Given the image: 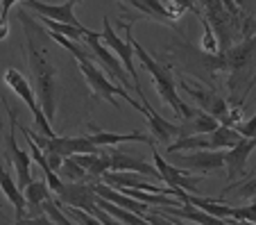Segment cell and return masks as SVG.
Masks as SVG:
<instances>
[{
    "instance_id": "6da1fadb",
    "label": "cell",
    "mask_w": 256,
    "mask_h": 225,
    "mask_svg": "<svg viewBox=\"0 0 256 225\" xmlns=\"http://www.w3.org/2000/svg\"><path fill=\"white\" fill-rule=\"evenodd\" d=\"M18 19L23 21L25 39H28V50H30V69L34 75V87L39 93V105L44 109L46 118L50 123L54 121V107H57V69L48 62L46 53L39 48V37L44 30L36 25V21L20 10Z\"/></svg>"
},
{
    "instance_id": "7a4b0ae2",
    "label": "cell",
    "mask_w": 256,
    "mask_h": 225,
    "mask_svg": "<svg viewBox=\"0 0 256 225\" xmlns=\"http://www.w3.org/2000/svg\"><path fill=\"white\" fill-rule=\"evenodd\" d=\"M48 37L57 41L59 46H64L66 50H70V53H72V57L78 59L80 71H82L84 80H86V84L91 87V91H93V96H96V98L106 100V103L114 105V107L118 105L116 98H125L127 105H132L134 109H138V112L143 109V107H140V103H138V98L130 96V93H127L122 87H116V84H112V80L106 78V75L96 66V59H93V55L88 53L86 48H82L78 41H70V39H66V37H62V35H54V32H48Z\"/></svg>"
},
{
    "instance_id": "3957f363",
    "label": "cell",
    "mask_w": 256,
    "mask_h": 225,
    "mask_svg": "<svg viewBox=\"0 0 256 225\" xmlns=\"http://www.w3.org/2000/svg\"><path fill=\"white\" fill-rule=\"evenodd\" d=\"M130 41H132V48H134V57H138L140 64L148 69V73H150V78H152V82H154L156 91H159L161 100H164V103H168L170 107H172V112L177 114V116H182L184 121L193 116L198 109H190L184 100L179 98L177 87H174V80H172V75L168 73V69H164V64L156 62L150 53H145V50L140 48V44L132 35H130Z\"/></svg>"
},
{
    "instance_id": "277c9868",
    "label": "cell",
    "mask_w": 256,
    "mask_h": 225,
    "mask_svg": "<svg viewBox=\"0 0 256 225\" xmlns=\"http://www.w3.org/2000/svg\"><path fill=\"white\" fill-rule=\"evenodd\" d=\"M102 32H100V39L102 44L106 46V48H112L114 53L120 57V64L125 66V71L130 73V80L132 84H134V93L138 96V93H143V89H140V80H138V73H136L134 69V48H132V41H130V35H132V21L130 23H122V30H125V39H120V37L114 32L112 23H109V16H104L102 19Z\"/></svg>"
},
{
    "instance_id": "5b68a950",
    "label": "cell",
    "mask_w": 256,
    "mask_h": 225,
    "mask_svg": "<svg viewBox=\"0 0 256 225\" xmlns=\"http://www.w3.org/2000/svg\"><path fill=\"white\" fill-rule=\"evenodd\" d=\"M96 191L91 189V184L86 182H70V184H64L62 191L57 193L59 202H66V205H72V207H80V209L88 211L98 223L102 225H116L118 220L112 218V216L106 214L104 209H100L96 202Z\"/></svg>"
},
{
    "instance_id": "8992f818",
    "label": "cell",
    "mask_w": 256,
    "mask_h": 225,
    "mask_svg": "<svg viewBox=\"0 0 256 225\" xmlns=\"http://www.w3.org/2000/svg\"><path fill=\"white\" fill-rule=\"evenodd\" d=\"M23 134L30 137L36 146L41 148V152H57L62 157H70V155H82V152H102V146H96L88 137H44V134H34L30 127H23Z\"/></svg>"
},
{
    "instance_id": "52a82bcc",
    "label": "cell",
    "mask_w": 256,
    "mask_h": 225,
    "mask_svg": "<svg viewBox=\"0 0 256 225\" xmlns=\"http://www.w3.org/2000/svg\"><path fill=\"white\" fill-rule=\"evenodd\" d=\"M5 84L30 107L39 134H44V137H54L52 125H50V121L46 118V114H44V109H41L39 100H36V96H34V89L28 84V80L23 78V73H20V71H16V69H7L5 71Z\"/></svg>"
},
{
    "instance_id": "ba28073f",
    "label": "cell",
    "mask_w": 256,
    "mask_h": 225,
    "mask_svg": "<svg viewBox=\"0 0 256 225\" xmlns=\"http://www.w3.org/2000/svg\"><path fill=\"white\" fill-rule=\"evenodd\" d=\"M82 44L86 46V50L93 55V59L96 62H100L102 66H104L109 73L114 75V78L118 80V82L122 84V87H127V89H134V84H132V80L127 78V71H125V66H122L120 62H118L116 57H114L109 50H106V46L102 44V39H100V32H93V30H88L86 28V32H84V39H82Z\"/></svg>"
},
{
    "instance_id": "9c48e42d",
    "label": "cell",
    "mask_w": 256,
    "mask_h": 225,
    "mask_svg": "<svg viewBox=\"0 0 256 225\" xmlns=\"http://www.w3.org/2000/svg\"><path fill=\"white\" fill-rule=\"evenodd\" d=\"M170 159L174 162V166L184 168L188 173H200V175L224 168V150H195L190 155L170 152Z\"/></svg>"
},
{
    "instance_id": "30bf717a",
    "label": "cell",
    "mask_w": 256,
    "mask_h": 225,
    "mask_svg": "<svg viewBox=\"0 0 256 225\" xmlns=\"http://www.w3.org/2000/svg\"><path fill=\"white\" fill-rule=\"evenodd\" d=\"M186 200L193 202V205L200 207V209H204L206 214H211V216H216V218L224 220V223H229V218L242 220V223H254V220H256L254 205L229 207V205H222V200H211V198L198 196V193H186Z\"/></svg>"
},
{
    "instance_id": "8fae6325",
    "label": "cell",
    "mask_w": 256,
    "mask_h": 225,
    "mask_svg": "<svg viewBox=\"0 0 256 225\" xmlns=\"http://www.w3.org/2000/svg\"><path fill=\"white\" fill-rule=\"evenodd\" d=\"M152 157H154V166L159 171L161 180L172 189H182L186 193H200V184H202V175H190L188 171L179 166H172L161 157V152L156 148H152Z\"/></svg>"
},
{
    "instance_id": "7c38bea8",
    "label": "cell",
    "mask_w": 256,
    "mask_h": 225,
    "mask_svg": "<svg viewBox=\"0 0 256 225\" xmlns=\"http://www.w3.org/2000/svg\"><path fill=\"white\" fill-rule=\"evenodd\" d=\"M202 10H204V14H206L204 19L211 21L208 25L216 30V39H220L218 48H220V53H224V50L229 48V39H232V35H234V23H236V21L227 14V10L222 7L220 0H202Z\"/></svg>"
},
{
    "instance_id": "4fadbf2b",
    "label": "cell",
    "mask_w": 256,
    "mask_h": 225,
    "mask_svg": "<svg viewBox=\"0 0 256 225\" xmlns=\"http://www.w3.org/2000/svg\"><path fill=\"white\" fill-rule=\"evenodd\" d=\"M7 105V100H5ZM7 112H10V137H7V155H10L12 164H14V168L18 171V189L23 191L25 186L30 184V180H32V166H30V155L25 150H20L18 143H16V109L12 107V105H7Z\"/></svg>"
},
{
    "instance_id": "5bb4252c",
    "label": "cell",
    "mask_w": 256,
    "mask_h": 225,
    "mask_svg": "<svg viewBox=\"0 0 256 225\" xmlns=\"http://www.w3.org/2000/svg\"><path fill=\"white\" fill-rule=\"evenodd\" d=\"M138 98V103H140V114H145L148 116V121H150V132L154 134V139L156 141H161V143H172L174 139H179L182 137V125H174V123H168L164 116H159V114L152 109V105L148 103V98H145V93H138L136 96Z\"/></svg>"
},
{
    "instance_id": "9a60e30c",
    "label": "cell",
    "mask_w": 256,
    "mask_h": 225,
    "mask_svg": "<svg viewBox=\"0 0 256 225\" xmlns=\"http://www.w3.org/2000/svg\"><path fill=\"white\" fill-rule=\"evenodd\" d=\"M104 152L109 155V171H134V173H143V175H148L150 180H161L156 166H150L145 159L132 155V152L116 150V148H106Z\"/></svg>"
},
{
    "instance_id": "2e32d148",
    "label": "cell",
    "mask_w": 256,
    "mask_h": 225,
    "mask_svg": "<svg viewBox=\"0 0 256 225\" xmlns=\"http://www.w3.org/2000/svg\"><path fill=\"white\" fill-rule=\"evenodd\" d=\"M184 91L188 93L193 100H198V105L202 107V112L211 114L213 118H218V123H222V118L227 116L229 112V105L222 96H218L216 91H208V89H202L198 84H190V82H182Z\"/></svg>"
},
{
    "instance_id": "e0dca14e",
    "label": "cell",
    "mask_w": 256,
    "mask_h": 225,
    "mask_svg": "<svg viewBox=\"0 0 256 225\" xmlns=\"http://www.w3.org/2000/svg\"><path fill=\"white\" fill-rule=\"evenodd\" d=\"M130 5L138 7L143 14H148L150 19L159 21V23H174L184 16V7L174 5L170 0H125Z\"/></svg>"
},
{
    "instance_id": "ac0fdd59",
    "label": "cell",
    "mask_w": 256,
    "mask_h": 225,
    "mask_svg": "<svg viewBox=\"0 0 256 225\" xmlns=\"http://www.w3.org/2000/svg\"><path fill=\"white\" fill-rule=\"evenodd\" d=\"M254 152V139L240 137L232 148L224 152V168L229 173V180H236L247 171V157Z\"/></svg>"
},
{
    "instance_id": "d6986e66",
    "label": "cell",
    "mask_w": 256,
    "mask_h": 225,
    "mask_svg": "<svg viewBox=\"0 0 256 225\" xmlns=\"http://www.w3.org/2000/svg\"><path fill=\"white\" fill-rule=\"evenodd\" d=\"M25 7L34 10L39 16H46V19H52V21H59V23H68V25H75V28H82V23L78 21L75 12H72V3H62V5H46L41 0H25L23 3Z\"/></svg>"
},
{
    "instance_id": "ffe728a7",
    "label": "cell",
    "mask_w": 256,
    "mask_h": 225,
    "mask_svg": "<svg viewBox=\"0 0 256 225\" xmlns=\"http://www.w3.org/2000/svg\"><path fill=\"white\" fill-rule=\"evenodd\" d=\"M164 214L166 216H174V218H182V220H193V223H200V225H224V220L216 218V216L206 214L204 209H200V207H195L193 202H182V207L179 205H168L164 207Z\"/></svg>"
},
{
    "instance_id": "44dd1931",
    "label": "cell",
    "mask_w": 256,
    "mask_h": 225,
    "mask_svg": "<svg viewBox=\"0 0 256 225\" xmlns=\"http://www.w3.org/2000/svg\"><path fill=\"white\" fill-rule=\"evenodd\" d=\"M23 196H25V202H28V209H32V214H25V218L20 223H28V220L34 218V214H39V207L44 200L52 198V189L48 186V182L44 180H30V184L23 189Z\"/></svg>"
},
{
    "instance_id": "7402d4cb",
    "label": "cell",
    "mask_w": 256,
    "mask_h": 225,
    "mask_svg": "<svg viewBox=\"0 0 256 225\" xmlns=\"http://www.w3.org/2000/svg\"><path fill=\"white\" fill-rule=\"evenodd\" d=\"M0 189H2V193L10 198L12 205H14L16 223H20V220L25 218V214H28V202H25V196H23V191L18 189L16 180H12V175L5 171V166H0Z\"/></svg>"
},
{
    "instance_id": "603a6c76",
    "label": "cell",
    "mask_w": 256,
    "mask_h": 225,
    "mask_svg": "<svg viewBox=\"0 0 256 225\" xmlns=\"http://www.w3.org/2000/svg\"><path fill=\"white\" fill-rule=\"evenodd\" d=\"M96 202H98L100 209H104L106 214L112 216V218H116L118 223H125V225H145L148 223L143 216L134 214V211L125 209V207L116 205V202H112V200H106V198H102V196H96Z\"/></svg>"
},
{
    "instance_id": "cb8c5ba5",
    "label": "cell",
    "mask_w": 256,
    "mask_h": 225,
    "mask_svg": "<svg viewBox=\"0 0 256 225\" xmlns=\"http://www.w3.org/2000/svg\"><path fill=\"white\" fill-rule=\"evenodd\" d=\"M96 130V127H93ZM91 139L96 146H118V143H130V141H145V143H152V139H148L143 132H127V134H114V132H96L91 134Z\"/></svg>"
},
{
    "instance_id": "d4e9b609",
    "label": "cell",
    "mask_w": 256,
    "mask_h": 225,
    "mask_svg": "<svg viewBox=\"0 0 256 225\" xmlns=\"http://www.w3.org/2000/svg\"><path fill=\"white\" fill-rule=\"evenodd\" d=\"M238 139H240V134H238L234 127H227V125H222V123H220L216 130L208 132L211 150H227V148H232Z\"/></svg>"
},
{
    "instance_id": "484cf974",
    "label": "cell",
    "mask_w": 256,
    "mask_h": 225,
    "mask_svg": "<svg viewBox=\"0 0 256 225\" xmlns=\"http://www.w3.org/2000/svg\"><path fill=\"white\" fill-rule=\"evenodd\" d=\"M57 175L62 177V180H68V182H88L86 168H84L72 155L64 157V162H62V166H59Z\"/></svg>"
},
{
    "instance_id": "4316f807",
    "label": "cell",
    "mask_w": 256,
    "mask_h": 225,
    "mask_svg": "<svg viewBox=\"0 0 256 225\" xmlns=\"http://www.w3.org/2000/svg\"><path fill=\"white\" fill-rule=\"evenodd\" d=\"M39 21L46 25V28H50V32H54V35H62L66 37V39H72L78 41V44H82L84 39V32H86V28H75V25H68V23H59V21H52V19H46V16H39Z\"/></svg>"
},
{
    "instance_id": "83f0119b",
    "label": "cell",
    "mask_w": 256,
    "mask_h": 225,
    "mask_svg": "<svg viewBox=\"0 0 256 225\" xmlns=\"http://www.w3.org/2000/svg\"><path fill=\"white\" fill-rule=\"evenodd\" d=\"M200 23H202V28H204L202 50L206 55H218V53H220V48H218V39H216V32H213V28L208 25V21L204 19V16H200Z\"/></svg>"
},
{
    "instance_id": "f1b7e54d",
    "label": "cell",
    "mask_w": 256,
    "mask_h": 225,
    "mask_svg": "<svg viewBox=\"0 0 256 225\" xmlns=\"http://www.w3.org/2000/svg\"><path fill=\"white\" fill-rule=\"evenodd\" d=\"M41 207H44V211L48 214L50 223H59V225H70L72 220L68 218L66 214H64V209L59 205H52V198H48V200L41 202Z\"/></svg>"
},
{
    "instance_id": "f546056e",
    "label": "cell",
    "mask_w": 256,
    "mask_h": 225,
    "mask_svg": "<svg viewBox=\"0 0 256 225\" xmlns=\"http://www.w3.org/2000/svg\"><path fill=\"white\" fill-rule=\"evenodd\" d=\"M236 132L240 134V137H247V139H254V134H256V121L254 118H250V121H245V123H238L236 125Z\"/></svg>"
},
{
    "instance_id": "4dcf8cb0",
    "label": "cell",
    "mask_w": 256,
    "mask_h": 225,
    "mask_svg": "<svg viewBox=\"0 0 256 225\" xmlns=\"http://www.w3.org/2000/svg\"><path fill=\"white\" fill-rule=\"evenodd\" d=\"M44 157H46V162H48V166L52 168L54 173H57V171H59V166H62V162H64V157H62V155H57V152H46Z\"/></svg>"
},
{
    "instance_id": "1f68e13d",
    "label": "cell",
    "mask_w": 256,
    "mask_h": 225,
    "mask_svg": "<svg viewBox=\"0 0 256 225\" xmlns=\"http://www.w3.org/2000/svg\"><path fill=\"white\" fill-rule=\"evenodd\" d=\"M0 3H2V12H0V23H10V21H7V14H10L12 5H14V3H25V0H0Z\"/></svg>"
},
{
    "instance_id": "d6a6232c",
    "label": "cell",
    "mask_w": 256,
    "mask_h": 225,
    "mask_svg": "<svg viewBox=\"0 0 256 225\" xmlns=\"http://www.w3.org/2000/svg\"><path fill=\"white\" fill-rule=\"evenodd\" d=\"M170 3H174V5H179V7H184L186 12H193V14H198V16H202V12L195 7V3L193 0H170Z\"/></svg>"
},
{
    "instance_id": "836d02e7",
    "label": "cell",
    "mask_w": 256,
    "mask_h": 225,
    "mask_svg": "<svg viewBox=\"0 0 256 225\" xmlns=\"http://www.w3.org/2000/svg\"><path fill=\"white\" fill-rule=\"evenodd\" d=\"M7 35H10V23H0V41L7 39Z\"/></svg>"
},
{
    "instance_id": "e575fe53",
    "label": "cell",
    "mask_w": 256,
    "mask_h": 225,
    "mask_svg": "<svg viewBox=\"0 0 256 225\" xmlns=\"http://www.w3.org/2000/svg\"><path fill=\"white\" fill-rule=\"evenodd\" d=\"M234 3H236L238 10H245L247 14H250V0H234Z\"/></svg>"
},
{
    "instance_id": "d590c367",
    "label": "cell",
    "mask_w": 256,
    "mask_h": 225,
    "mask_svg": "<svg viewBox=\"0 0 256 225\" xmlns=\"http://www.w3.org/2000/svg\"><path fill=\"white\" fill-rule=\"evenodd\" d=\"M68 3H72V5H78V3H80V0H68Z\"/></svg>"
},
{
    "instance_id": "8d00e7d4",
    "label": "cell",
    "mask_w": 256,
    "mask_h": 225,
    "mask_svg": "<svg viewBox=\"0 0 256 225\" xmlns=\"http://www.w3.org/2000/svg\"><path fill=\"white\" fill-rule=\"evenodd\" d=\"M0 130H2V121H0Z\"/></svg>"
}]
</instances>
